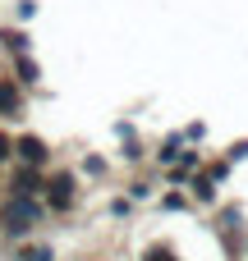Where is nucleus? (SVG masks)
I'll return each instance as SVG.
<instances>
[{
	"label": "nucleus",
	"mask_w": 248,
	"mask_h": 261,
	"mask_svg": "<svg viewBox=\"0 0 248 261\" xmlns=\"http://www.w3.org/2000/svg\"><path fill=\"white\" fill-rule=\"evenodd\" d=\"M37 220H41V211H37L32 202H23V197H14V202L0 211V225H5L9 234H23V229H32Z\"/></svg>",
	"instance_id": "1"
},
{
	"label": "nucleus",
	"mask_w": 248,
	"mask_h": 261,
	"mask_svg": "<svg viewBox=\"0 0 248 261\" xmlns=\"http://www.w3.org/2000/svg\"><path fill=\"white\" fill-rule=\"evenodd\" d=\"M74 202V174H60V179H51V206L55 211H64Z\"/></svg>",
	"instance_id": "2"
},
{
	"label": "nucleus",
	"mask_w": 248,
	"mask_h": 261,
	"mask_svg": "<svg viewBox=\"0 0 248 261\" xmlns=\"http://www.w3.org/2000/svg\"><path fill=\"white\" fill-rule=\"evenodd\" d=\"M18 156H23L28 165H41V161H46V147H41L37 138H18Z\"/></svg>",
	"instance_id": "3"
},
{
	"label": "nucleus",
	"mask_w": 248,
	"mask_h": 261,
	"mask_svg": "<svg viewBox=\"0 0 248 261\" xmlns=\"http://www.w3.org/2000/svg\"><path fill=\"white\" fill-rule=\"evenodd\" d=\"M23 261H51V252H46V248H28V252H23Z\"/></svg>",
	"instance_id": "4"
},
{
	"label": "nucleus",
	"mask_w": 248,
	"mask_h": 261,
	"mask_svg": "<svg viewBox=\"0 0 248 261\" xmlns=\"http://www.w3.org/2000/svg\"><path fill=\"white\" fill-rule=\"evenodd\" d=\"M0 106H5V110H14V92H9V87H0Z\"/></svg>",
	"instance_id": "5"
},
{
	"label": "nucleus",
	"mask_w": 248,
	"mask_h": 261,
	"mask_svg": "<svg viewBox=\"0 0 248 261\" xmlns=\"http://www.w3.org/2000/svg\"><path fill=\"white\" fill-rule=\"evenodd\" d=\"M147 261H175V257H170L166 248H156V252H152V257H147Z\"/></svg>",
	"instance_id": "6"
},
{
	"label": "nucleus",
	"mask_w": 248,
	"mask_h": 261,
	"mask_svg": "<svg viewBox=\"0 0 248 261\" xmlns=\"http://www.w3.org/2000/svg\"><path fill=\"white\" fill-rule=\"evenodd\" d=\"M5 147H9V142H5V138H0V156H5Z\"/></svg>",
	"instance_id": "7"
}]
</instances>
